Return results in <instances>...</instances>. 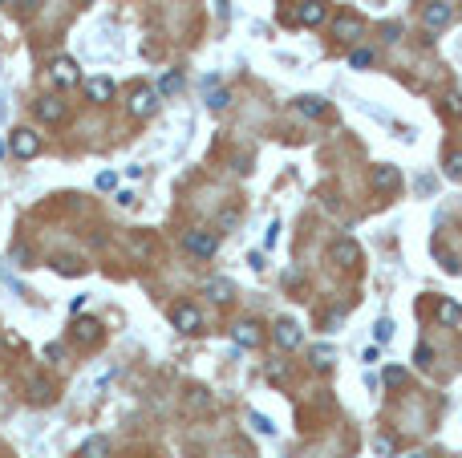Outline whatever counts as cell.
Segmentation results:
<instances>
[{"instance_id": "obj_1", "label": "cell", "mask_w": 462, "mask_h": 458, "mask_svg": "<svg viewBox=\"0 0 462 458\" xmlns=\"http://www.w3.org/2000/svg\"><path fill=\"white\" fill-rule=\"evenodd\" d=\"M182 247L191 252V256H215L219 252V231H207V228H195V231H187L182 235Z\"/></svg>"}, {"instance_id": "obj_2", "label": "cell", "mask_w": 462, "mask_h": 458, "mask_svg": "<svg viewBox=\"0 0 462 458\" xmlns=\"http://www.w3.org/2000/svg\"><path fill=\"white\" fill-rule=\"evenodd\" d=\"M8 150H13L17 159H37V154H41V138H37L33 130H25V126H20V130L8 134Z\"/></svg>"}, {"instance_id": "obj_3", "label": "cell", "mask_w": 462, "mask_h": 458, "mask_svg": "<svg viewBox=\"0 0 462 458\" xmlns=\"http://www.w3.org/2000/svg\"><path fill=\"white\" fill-rule=\"evenodd\" d=\"M158 98H163L158 89H146V85H138V89L130 94V114H134V118H150L154 110H158Z\"/></svg>"}, {"instance_id": "obj_4", "label": "cell", "mask_w": 462, "mask_h": 458, "mask_svg": "<svg viewBox=\"0 0 462 458\" xmlns=\"http://www.w3.org/2000/svg\"><path fill=\"white\" fill-rule=\"evenodd\" d=\"M49 78H53V85H61V89H69V85L82 82V78H77V61H73V57H53Z\"/></svg>"}, {"instance_id": "obj_5", "label": "cell", "mask_w": 462, "mask_h": 458, "mask_svg": "<svg viewBox=\"0 0 462 458\" xmlns=\"http://www.w3.org/2000/svg\"><path fill=\"white\" fill-rule=\"evenodd\" d=\"M361 33H365V20L357 17V13H345V17L332 20V37H337V41H345V45H353Z\"/></svg>"}, {"instance_id": "obj_6", "label": "cell", "mask_w": 462, "mask_h": 458, "mask_svg": "<svg viewBox=\"0 0 462 458\" xmlns=\"http://www.w3.org/2000/svg\"><path fill=\"white\" fill-rule=\"evenodd\" d=\"M170 325L179 328V333H199L203 316H199L195 304H175V309H170Z\"/></svg>"}, {"instance_id": "obj_7", "label": "cell", "mask_w": 462, "mask_h": 458, "mask_svg": "<svg viewBox=\"0 0 462 458\" xmlns=\"http://www.w3.org/2000/svg\"><path fill=\"white\" fill-rule=\"evenodd\" d=\"M325 17H329L325 0H304V4L296 8V20L304 25V29H316V25H325Z\"/></svg>"}, {"instance_id": "obj_8", "label": "cell", "mask_w": 462, "mask_h": 458, "mask_svg": "<svg viewBox=\"0 0 462 458\" xmlns=\"http://www.w3.org/2000/svg\"><path fill=\"white\" fill-rule=\"evenodd\" d=\"M329 256H332V264H341V268H357V264H361V247L353 244V240H337Z\"/></svg>"}, {"instance_id": "obj_9", "label": "cell", "mask_w": 462, "mask_h": 458, "mask_svg": "<svg viewBox=\"0 0 462 458\" xmlns=\"http://www.w3.org/2000/svg\"><path fill=\"white\" fill-rule=\"evenodd\" d=\"M373 187H377V191H397V187H401V171H397L394 163H377L373 166Z\"/></svg>"}, {"instance_id": "obj_10", "label": "cell", "mask_w": 462, "mask_h": 458, "mask_svg": "<svg viewBox=\"0 0 462 458\" xmlns=\"http://www.w3.org/2000/svg\"><path fill=\"white\" fill-rule=\"evenodd\" d=\"M231 337H235V345H239V349H256V345L264 341V333H260V325H256V321H239V325L231 328Z\"/></svg>"}, {"instance_id": "obj_11", "label": "cell", "mask_w": 462, "mask_h": 458, "mask_svg": "<svg viewBox=\"0 0 462 458\" xmlns=\"http://www.w3.org/2000/svg\"><path fill=\"white\" fill-rule=\"evenodd\" d=\"M182 402H187L191 414H211V409H215V397L203 390V385H191V390L182 393Z\"/></svg>"}, {"instance_id": "obj_12", "label": "cell", "mask_w": 462, "mask_h": 458, "mask_svg": "<svg viewBox=\"0 0 462 458\" xmlns=\"http://www.w3.org/2000/svg\"><path fill=\"white\" fill-rule=\"evenodd\" d=\"M272 337H276V345H280V349H300V341H304V333H300L296 321H280Z\"/></svg>"}, {"instance_id": "obj_13", "label": "cell", "mask_w": 462, "mask_h": 458, "mask_svg": "<svg viewBox=\"0 0 462 458\" xmlns=\"http://www.w3.org/2000/svg\"><path fill=\"white\" fill-rule=\"evenodd\" d=\"M450 4H442V0H434V4H426V29L430 33H438V29H446L450 25Z\"/></svg>"}, {"instance_id": "obj_14", "label": "cell", "mask_w": 462, "mask_h": 458, "mask_svg": "<svg viewBox=\"0 0 462 458\" xmlns=\"http://www.w3.org/2000/svg\"><path fill=\"white\" fill-rule=\"evenodd\" d=\"M438 321L450 325V328H462V304L454 296H442V300H438Z\"/></svg>"}, {"instance_id": "obj_15", "label": "cell", "mask_w": 462, "mask_h": 458, "mask_svg": "<svg viewBox=\"0 0 462 458\" xmlns=\"http://www.w3.org/2000/svg\"><path fill=\"white\" fill-rule=\"evenodd\" d=\"M37 110V118H41V122H61V118H65V101H57V98H41L33 106Z\"/></svg>"}, {"instance_id": "obj_16", "label": "cell", "mask_w": 462, "mask_h": 458, "mask_svg": "<svg viewBox=\"0 0 462 458\" xmlns=\"http://www.w3.org/2000/svg\"><path fill=\"white\" fill-rule=\"evenodd\" d=\"M73 337H77L82 345H98L101 341V325L89 321V316H85V321H73Z\"/></svg>"}, {"instance_id": "obj_17", "label": "cell", "mask_w": 462, "mask_h": 458, "mask_svg": "<svg viewBox=\"0 0 462 458\" xmlns=\"http://www.w3.org/2000/svg\"><path fill=\"white\" fill-rule=\"evenodd\" d=\"M82 458H110V438L106 434H89L82 442Z\"/></svg>"}, {"instance_id": "obj_18", "label": "cell", "mask_w": 462, "mask_h": 458, "mask_svg": "<svg viewBox=\"0 0 462 458\" xmlns=\"http://www.w3.org/2000/svg\"><path fill=\"white\" fill-rule=\"evenodd\" d=\"M85 94L94 101H110L114 98V82L110 78H85Z\"/></svg>"}, {"instance_id": "obj_19", "label": "cell", "mask_w": 462, "mask_h": 458, "mask_svg": "<svg viewBox=\"0 0 462 458\" xmlns=\"http://www.w3.org/2000/svg\"><path fill=\"white\" fill-rule=\"evenodd\" d=\"M296 110L304 118H320L325 114V98H313V94H304V98H296Z\"/></svg>"}, {"instance_id": "obj_20", "label": "cell", "mask_w": 462, "mask_h": 458, "mask_svg": "<svg viewBox=\"0 0 462 458\" xmlns=\"http://www.w3.org/2000/svg\"><path fill=\"white\" fill-rule=\"evenodd\" d=\"M203 292L211 296V300H219V304H227V300H231V292H235V288H231V280H211V284H207Z\"/></svg>"}, {"instance_id": "obj_21", "label": "cell", "mask_w": 462, "mask_h": 458, "mask_svg": "<svg viewBox=\"0 0 462 458\" xmlns=\"http://www.w3.org/2000/svg\"><path fill=\"white\" fill-rule=\"evenodd\" d=\"M373 341H377V349L394 341V321H389V316H381L377 325H373Z\"/></svg>"}, {"instance_id": "obj_22", "label": "cell", "mask_w": 462, "mask_h": 458, "mask_svg": "<svg viewBox=\"0 0 462 458\" xmlns=\"http://www.w3.org/2000/svg\"><path fill=\"white\" fill-rule=\"evenodd\" d=\"M406 369H401V365H385V373H381V381H385V385H389V390H397V385H406Z\"/></svg>"}, {"instance_id": "obj_23", "label": "cell", "mask_w": 462, "mask_h": 458, "mask_svg": "<svg viewBox=\"0 0 462 458\" xmlns=\"http://www.w3.org/2000/svg\"><path fill=\"white\" fill-rule=\"evenodd\" d=\"M179 89H182V78H179V73H175V69H170V73H163L158 94H163V98H170V94H179Z\"/></svg>"}, {"instance_id": "obj_24", "label": "cell", "mask_w": 462, "mask_h": 458, "mask_svg": "<svg viewBox=\"0 0 462 458\" xmlns=\"http://www.w3.org/2000/svg\"><path fill=\"white\" fill-rule=\"evenodd\" d=\"M248 422H251V430H256V434H264V438H272V434H276V426L268 422L264 414H256V409L248 414Z\"/></svg>"}, {"instance_id": "obj_25", "label": "cell", "mask_w": 462, "mask_h": 458, "mask_svg": "<svg viewBox=\"0 0 462 458\" xmlns=\"http://www.w3.org/2000/svg\"><path fill=\"white\" fill-rule=\"evenodd\" d=\"M207 106H211V110H227L231 94H227V89H207Z\"/></svg>"}, {"instance_id": "obj_26", "label": "cell", "mask_w": 462, "mask_h": 458, "mask_svg": "<svg viewBox=\"0 0 462 458\" xmlns=\"http://www.w3.org/2000/svg\"><path fill=\"white\" fill-rule=\"evenodd\" d=\"M313 361H316V369H332V349H329V345H316Z\"/></svg>"}, {"instance_id": "obj_27", "label": "cell", "mask_w": 462, "mask_h": 458, "mask_svg": "<svg viewBox=\"0 0 462 458\" xmlns=\"http://www.w3.org/2000/svg\"><path fill=\"white\" fill-rule=\"evenodd\" d=\"M29 390H33V402H49V397H53L49 381H41V377H33V381H29Z\"/></svg>"}, {"instance_id": "obj_28", "label": "cell", "mask_w": 462, "mask_h": 458, "mask_svg": "<svg viewBox=\"0 0 462 458\" xmlns=\"http://www.w3.org/2000/svg\"><path fill=\"white\" fill-rule=\"evenodd\" d=\"M57 272H61V276H77V272H82V260H73V256H61V260H57Z\"/></svg>"}, {"instance_id": "obj_29", "label": "cell", "mask_w": 462, "mask_h": 458, "mask_svg": "<svg viewBox=\"0 0 462 458\" xmlns=\"http://www.w3.org/2000/svg\"><path fill=\"white\" fill-rule=\"evenodd\" d=\"M349 66H353V69H369V66H373V53H369V49H353Z\"/></svg>"}, {"instance_id": "obj_30", "label": "cell", "mask_w": 462, "mask_h": 458, "mask_svg": "<svg viewBox=\"0 0 462 458\" xmlns=\"http://www.w3.org/2000/svg\"><path fill=\"white\" fill-rule=\"evenodd\" d=\"M94 187H98V191H114V187H118V175H114V171H101L98 179H94Z\"/></svg>"}, {"instance_id": "obj_31", "label": "cell", "mask_w": 462, "mask_h": 458, "mask_svg": "<svg viewBox=\"0 0 462 458\" xmlns=\"http://www.w3.org/2000/svg\"><path fill=\"white\" fill-rule=\"evenodd\" d=\"M37 4H41V0H13L17 17H33V13H37Z\"/></svg>"}, {"instance_id": "obj_32", "label": "cell", "mask_w": 462, "mask_h": 458, "mask_svg": "<svg viewBox=\"0 0 462 458\" xmlns=\"http://www.w3.org/2000/svg\"><path fill=\"white\" fill-rule=\"evenodd\" d=\"M276 240H280V219H272L264 231V247H276Z\"/></svg>"}, {"instance_id": "obj_33", "label": "cell", "mask_w": 462, "mask_h": 458, "mask_svg": "<svg viewBox=\"0 0 462 458\" xmlns=\"http://www.w3.org/2000/svg\"><path fill=\"white\" fill-rule=\"evenodd\" d=\"M373 450H377V454H394V438H389V434H377V438H373Z\"/></svg>"}, {"instance_id": "obj_34", "label": "cell", "mask_w": 462, "mask_h": 458, "mask_svg": "<svg viewBox=\"0 0 462 458\" xmlns=\"http://www.w3.org/2000/svg\"><path fill=\"white\" fill-rule=\"evenodd\" d=\"M446 175H450V179H462V154H450V159H446Z\"/></svg>"}, {"instance_id": "obj_35", "label": "cell", "mask_w": 462, "mask_h": 458, "mask_svg": "<svg viewBox=\"0 0 462 458\" xmlns=\"http://www.w3.org/2000/svg\"><path fill=\"white\" fill-rule=\"evenodd\" d=\"M61 357H65V345H61V341L45 345V361H61Z\"/></svg>"}, {"instance_id": "obj_36", "label": "cell", "mask_w": 462, "mask_h": 458, "mask_svg": "<svg viewBox=\"0 0 462 458\" xmlns=\"http://www.w3.org/2000/svg\"><path fill=\"white\" fill-rule=\"evenodd\" d=\"M418 365H422V369L434 365V349H430V345H418Z\"/></svg>"}, {"instance_id": "obj_37", "label": "cell", "mask_w": 462, "mask_h": 458, "mask_svg": "<svg viewBox=\"0 0 462 458\" xmlns=\"http://www.w3.org/2000/svg\"><path fill=\"white\" fill-rule=\"evenodd\" d=\"M381 37H385V41H401V25H397V20H389V25L381 29Z\"/></svg>"}, {"instance_id": "obj_38", "label": "cell", "mask_w": 462, "mask_h": 458, "mask_svg": "<svg viewBox=\"0 0 462 458\" xmlns=\"http://www.w3.org/2000/svg\"><path fill=\"white\" fill-rule=\"evenodd\" d=\"M235 223H239V211H231V207H227V211L219 215V228H223V231H227V228H235Z\"/></svg>"}, {"instance_id": "obj_39", "label": "cell", "mask_w": 462, "mask_h": 458, "mask_svg": "<svg viewBox=\"0 0 462 458\" xmlns=\"http://www.w3.org/2000/svg\"><path fill=\"white\" fill-rule=\"evenodd\" d=\"M442 268L450 272V276H462V264L454 260V256H442Z\"/></svg>"}, {"instance_id": "obj_40", "label": "cell", "mask_w": 462, "mask_h": 458, "mask_svg": "<svg viewBox=\"0 0 462 458\" xmlns=\"http://www.w3.org/2000/svg\"><path fill=\"white\" fill-rule=\"evenodd\" d=\"M446 110H450L454 118H462V94H454V98L446 101Z\"/></svg>"}, {"instance_id": "obj_41", "label": "cell", "mask_w": 462, "mask_h": 458, "mask_svg": "<svg viewBox=\"0 0 462 458\" xmlns=\"http://www.w3.org/2000/svg\"><path fill=\"white\" fill-rule=\"evenodd\" d=\"M134 256H150V240L138 235V240H134Z\"/></svg>"}, {"instance_id": "obj_42", "label": "cell", "mask_w": 462, "mask_h": 458, "mask_svg": "<svg viewBox=\"0 0 462 458\" xmlns=\"http://www.w3.org/2000/svg\"><path fill=\"white\" fill-rule=\"evenodd\" d=\"M118 203H122V207H134V203H138V195H134V191H122V195H118Z\"/></svg>"}, {"instance_id": "obj_43", "label": "cell", "mask_w": 462, "mask_h": 458, "mask_svg": "<svg viewBox=\"0 0 462 458\" xmlns=\"http://www.w3.org/2000/svg\"><path fill=\"white\" fill-rule=\"evenodd\" d=\"M4 150H8V147H4V142H0V159H4Z\"/></svg>"}, {"instance_id": "obj_44", "label": "cell", "mask_w": 462, "mask_h": 458, "mask_svg": "<svg viewBox=\"0 0 462 458\" xmlns=\"http://www.w3.org/2000/svg\"><path fill=\"white\" fill-rule=\"evenodd\" d=\"M410 458H426V454H410Z\"/></svg>"}, {"instance_id": "obj_45", "label": "cell", "mask_w": 462, "mask_h": 458, "mask_svg": "<svg viewBox=\"0 0 462 458\" xmlns=\"http://www.w3.org/2000/svg\"><path fill=\"white\" fill-rule=\"evenodd\" d=\"M0 4H4V0H0Z\"/></svg>"}]
</instances>
